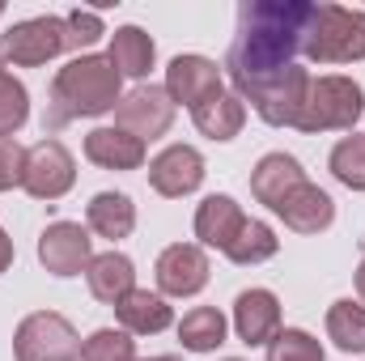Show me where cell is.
<instances>
[{"mask_svg":"<svg viewBox=\"0 0 365 361\" xmlns=\"http://www.w3.org/2000/svg\"><path fill=\"white\" fill-rule=\"evenodd\" d=\"M276 217L293 230V234H323L331 221H336V200L319 187V183H302L297 191H289L280 204H276Z\"/></svg>","mask_w":365,"mask_h":361,"instance_id":"obj_13","label":"cell"},{"mask_svg":"<svg viewBox=\"0 0 365 361\" xmlns=\"http://www.w3.org/2000/svg\"><path fill=\"white\" fill-rule=\"evenodd\" d=\"M68 21V51H81V47H93L106 30H102V17L90 13V9H77V13H68L64 17Z\"/></svg>","mask_w":365,"mask_h":361,"instance_id":"obj_30","label":"cell"},{"mask_svg":"<svg viewBox=\"0 0 365 361\" xmlns=\"http://www.w3.org/2000/svg\"><path fill=\"white\" fill-rule=\"evenodd\" d=\"M208 255L200 243H175L158 255L153 276H158V289L162 298H195L204 285H208Z\"/></svg>","mask_w":365,"mask_h":361,"instance_id":"obj_10","label":"cell"},{"mask_svg":"<svg viewBox=\"0 0 365 361\" xmlns=\"http://www.w3.org/2000/svg\"><path fill=\"white\" fill-rule=\"evenodd\" d=\"M93 260V238L81 221H51L38 234V264L51 276H81Z\"/></svg>","mask_w":365,"mask_h":361,"instance_id":"obj_9","label":"cell"},{"mask_svg":"<svg viewBox=\"0 0 365 361\" xmlns=\"http://www.w3.org/2000/svg\"><path fill=\"white\" fill-rule=\"evenodd\" d=\"M170 123H175V102L166 86H136L115 106V128H123L136 141H158L170 132Z\"/></svg>","mask_w":365,"mask_h":361,"instance_id":"obj_8","label":"cell"},{"mask_svg":"<svg viewBox=\"0 0 365 361\" xmlns=\"http://www.w3.org/2000/svg\"><path fill=\"white\" fill-rule=\"evenodd\" d=\"M327 166H331V175L344 183V187H353V191H365V132H353V136H344V141L331 149Z\"/></svg>","mask_w":365,"mask_h":361,"instance_id":"obj_26","label":"cell"},{"mask_svg":"<svg viewBox=\"0 0 365 361\" xmlns=\"http://www.w3.org/2000/svg\"><path fill=\"white\" fill-rule=\"evenodd\" d=\"M77 183V162L68 153L64 141L43 136L38 145L26 149V166H21V191L34 200H60L68 195Z\"/></svg>","mask_w":365,"mask_h":361,"instance_id":"obj_7","label":"cell"},{"mask_svg":"<svg viewBox=\"0 0 365 361\" xmlns=\"http://www.w3.org/2000/svg\"><path fill=\"white\" fill-rule=\"evenodd\" d=\"M81 361H140V357H136V340L123 327H98L81 345Z\"/></svg>","mask_w":365,"mask_h":361,"instance_id":"obj_29","label":"cell"},{"mask_svg":"<svg viewBox=\"0 0 365 361\" xmlns=\"http://www.w3.org/2000/svg\"><path fill=\"white\" fill-rule=\"evenodd\" d=\"M306 13H310V4H302V0L242 4L238 39L225 56V68H230L238 98L251 102L255 115L272 128H293L297 106L310 86V73L293 60L302 51Z\"/></svg>","mask_w":365,"mask_h":361,"instance_id":"obj_1","label":"cell"},{"mask_svg":"<svg viewBox=\"0 0 365 361\" xmlns=\"http://www.w3.org/2000/svg\"><path fill=\"white\" fill-rule=\"evenodd\" d=\"M86 225L98 238H110V243L128 238L136 230V204H132V195H123V191H98L86 204Z\"/></svg>","mask_w":365,"mask_h":361,"instance_id":"obj_20","label":"cell"},{"mask_svg":"<svg viewBox=\"0 0 365 361\" xmlns=\"http://www.w3.org/2000/svg\"><path fill=\"white\" fill-rule=\"evenodd\" d=\"M234 332L242 345H268L280 332V302L272 289H242L234 298Z\"/></svg>","mask_w":365,"mask_h":361,"instance_id":"obj_14","label":"cell"},{"mask_svg":"<svg viewBox=\"0 0 365 361\" xmlns=\"http://www.w3.org/2000/svg\"><path fill=\"white\" fill-rule=\"evenodd\" d=\"M276 251H280L276 230L268 225V221H251V217H247V225L238 230V238L225 247V255H230L234 264H242V268H255V264L272 260Z\"/></svg>","mask_w":365,"mask_h":361,"instance_id":"obj_25","label":"cell"},{"mask_svg":"<svg viewBox=\"0 0 365 361\" xmlns=\"http://www.w3.org/2000/svg\"><path fill=\"white\" fill-rule=\"evenodd\" d=\"M357 293H361V306H365V255H361V264H357Z\"/></svg>","mask_w":365,"mask_h":361,"instance_id":"obj_33","label":"cell"},{"mask_svg":"<svg viewBox=\"0 0 365 361\" xmlns=\"http://www.w3.org/2000/svg\"><path fill=\"white\" fill-rule=\"evenodd\" d=\"M247 225V213L234 195H204L200 208H195V238L200 247H212V251H225L238 230Z\"/></svg>","mask_w":365,"mask_h":361,"instance_id":"obj_15","label":"cell"},{"mask_svg":"<svg viewBox=\"0 0 365 361\" xmlns=\"http://www.w3.org/2000/svg\"><path fill=\"white\" fill-rule=\"evenodd\" d=\"M86 280H90V293L98 298V302L119 306V302L136 289V264H132L123 251H102V255L90 260Z\"/></svg>","mask_w":365,"mask_h":361,"instance_id":"obj_19","label":"cell"},{"mask_svg":"<svg viewBox=\"0 0 365 361\" xmlns=\"http://www.w3.org/2000/svg\"><path fill=\"white\" fill-rule=\"evenodd\" d=\"M225 361H242V357H225Z\"/></svg>","mask_w":365,"mask_h":361,"instance_id":"obj_35","label":"cell"},{"mask_svg":"<svg viewBox=\"0 0 365 361\" xmlns=\"http://www.w3.org/2000/svg\"><path fill=\"white\" fill-rule=\"evenodd\" d=\"M140 361H179V357H170V353H162V357H140Z\"/></svg>","mask_w":365,"mask_h":361,"instance_id":"obj_34","label":"cell"},{"mask_svg":"<svg viewBox=\"0 0 365 361\" xmlns=\"http://www.w3.org/2000/svg\"><path fill=\"white\" fill-rule=\"evenodd\" d=\"M191 119H195L200 136H208V141H234V136L242 132V123H247V102H242L238 93L221 90L217 98L200 102V106L191 111Z\"/></svg>","mask_w":365,"mask_h":361,"instance_id":"obj_21","label":"cell"},{"mask_svg":"<svg viewBox=\"0 0 365 361\" xmlns=\"http://www.w3.org/2000/svg\"><path fill=\"white\" fill-rule=\"evenodd\" d=\"M153 60H158V47H153V39L140 26H119L110 34V64L119 68V77H136L140 81V77H149Z\"/></svg>","mask_w":365,"mask_h":361,"instance_id":"obj_22","label":"cell"},{"mask_svg":"<svg viewBox=\"0 0 365 361\" xmlns=\"http://www.w3.org/2000/svg\"><path fill=\"white\" fill-rule=\"evenodd\" d=\"M123 77L110 64V56H77L68 60L56 81H51V102H47V128L60 132L73 119H93L119 106Z\"/></svg>","mask_w":365,"mask_h":361,"instance_id":"obj_2","label":"cell"},{"mask_svg":"<svg viewBox=\"0 0 365 361\" xmlns=\"http://www.w3.org/2000/svg\"><path fill=\"white\" fill-rule=\"evenodd\" d=\"M0 13H4V9H0Z\"/></svg>","mask_w":365,"mask_h":361,"instance_id":"obj_36","label":"cell"},{"mask_svg":"<svg viewBox=\"0 0 365 361\" xmlns=\"http://www.w3.org/2000/svg\"><path fill=\"white\" fill-rule=\"evenodd\" d=\"M86 158L102 171H136L145 166V141L128 136L123 128H93L86 136Z\"/></svg>","mask_w":365,"mask_h":361,"instance_id":"obj_18","label":"cell"},{"mask_svg":"<svg viewBox=\"0 0 365 361\" xmlns=\"http://www.w3.org/2000/svg\"><path fill=\"white\" fill-rule=\"evenodd\" d=\"M302 183H306V171H302V162L293 153H264L255 162V171H251V195L276 213V204L289 191H297Z\"/></svg>","mask_w":365,"mask_h":361,"instance_id":"obj_16","label":"cell"},{"mask_svg":"<svg viewBox=\"0 0 365 361\" xmlns=\"http://www.w3.org/2000/svg\"><path fill=\"white\" fill-rule=\"evenodd\" d=\"M9 264H13V238L0 230V272H9Z\"/></svg>","mask_w":365,"mask_h":361,"instance_id":"obj_32","label":"cell"},{"mask_svg":"<svg viewBox=\"0 0 365 361\" xmlns=\"http://www.w3.org/2000/svg\"><path fill=\"white\" fill-rule=\"evenodd\" d=\"M327 340L340 353H365V306L353 298L331 302L327 310Z\"/></svg>","mask_w":365,"mask_h":361,"instance_id":"obj_24","label":"cell"},{"mask_svg":"<svg viewBox=\"0 0 365 361\" xmlns=\"http://www.w3.org/2000/svg\"><path fill=\"white\" fill-rule=\"evenodd\" d=\"M365 111V90L353 77L327 73V77H310L306 98L297 106L293 128L297 132H353Z\"/></svg>","mask_w":365,"mask_h":361,"instance_id":"obj_4","label":"cell"},{"mask_svg":"<svg viewBox=\"0 0 365 361\" xmlns=\"http://www.w3.org/2000/svg\"><path fill=\"white\" fill-rule=\"evenodd\" d=\"M60 51H68V21L64 17H30V21H17L0 34V60H9L17 68H38L47 60H56Z\"/></svg>","mask_w":365,"mask_h":361,"instance_id":"obj_6","label":"cell"},{"mask_svg":"<svg viewBox=\"0 0 365 361\" xmlns=\"http://www.w3.org/2000/svg\"><path fill=\"white\" fill-rule=\"evenodd\" d=\"M264 349H268V361H327L323 345L302 327H280Z\"/></svg>","mask_w":365,"mask_h":361,"instance_id":"obj_28","label":"cell"},{"mask_svg":"<svg viewBox=\"0 0 365 361\" xmlns=\"http://www.w3.org/2000/svg\"><path fill=\"white\" fill-rule=\"evenodd\" d=\"M204 158L200 149L191 145H166L153 162H149V187L166 200H179V195H191L200 183H204Z\"/></svg>","mask_w":365,"mask_h":361,"instance_id":"obj_11","label":"cell"},{"mask_svg":"<svg viewBox=\"0 0 365 361\" xmlns=\"http://www.w3.org/2000/svg\"><path fill=\"white\" fill-rule=\"evenodd\" d=\"M179 340L187 353H217L225 345V315L217 306H195L179 323Z\"/></svg>","mask_w":365,"mask_h":361,"instance_id":"obj_23","label":"cell"},{"mask_svg":"<svg viewBox=\"0 0 365 361\" xmlns=\"http://www.w3.org/2000/svg\"><path fill=\"white\" fill-rule=\"evenodd\" d=\"M26 119H30V93H26V86L0 64V136L21 132Z\"/></svg>","mask_w":365,"mask_h":361,"instance_id":"obj_27","label":"cell"},{"mask_svg":"<svg viewBox=\"0 0 365 361\" xmlns=\"http://www.w3.org/2000/svg\"><path fill=\"white\" fill-rule=\"evenodd\" d=\"M166 93H170V102L175 106H200V102H208V98H217L221 93V68H217V60H208V56H175L170 60V68H166Z\"/></svg>","mask_w":365,"mask_h":361,"instance_id":"obj_12","label":"cell"},{"mask_svg":"<svg viewBox=\"0 0 365 361\" xmlns=\"http://www.w3.org/2000/svg\"><path fill=\"white\" fill-rule=\"evenodd\" d=\"M115 319L128 336H158L175 323V310L162 293H149V289H132L119 306H115Z\"/></svg>","mask_w":365,"mask_h":361,"instance_id":"obj_17","label":"cell"},{"mask_svg":"<svg viewBox=\"0 0 365 361\" xmlns=\"http://www.w3.org/2000/svg\"><path fill=\"white\" fill-rule=\"evenodd\" d=\"M13 357L17 361H77L81 336L77 327L56 310H34L13 332Z\"/></svg>","mask_w":365,"mask_h":361,"instance_id":"obj_5","label":"cell"},{"mask_svg":"<svg viewBox=\"0 0 365 361\" xmlns=\"http://www.w3.org/2000/svg\"><path fill=\"white\" fill-rule=\"evenodd\" d=\"M302 56L314 64H357L365 60V9L310 4L302 30Z\"/></svg>","mask_w":365,"mask_h":361,"instance_id":"obj_3","label":"cell"},{"mask_svg":"<svg viewBox=\"0 0 365 361\" xmlns=\"http://www.w3.org/2000/svg\"><path fill=\"white\" fill-rule=\"evenodd\" d=\"M21 166H26V149L13 136H0V191L21 187Z\"/></svg>","mask_w":365,"mask_h":361,"instance_id":"obj_31","label":"cell"}]
</instances>
